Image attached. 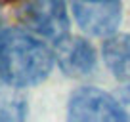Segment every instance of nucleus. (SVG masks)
<instances>
[{
    "instance_id": "f257e3e1",
    "label": "nucleus",
    "mask_w": 130,
    "mask_h": 122,
    "mask_svg": "<svg viewBox=\"0 0 130 122\" xmlns=\"http://www.w3.org/2000/svg\"><path fill=\"white\" fill-rule=\"evenodd\" d=\"M56 57L40 36L21 31H0V76L17 88L38 86L52 73Z\"/></svg>"
},
{
    "instance_id": "f03ea898",
    "label": "nucleus",
    "mask_w": 130,
    "mask_h": 122,
    "mask_svg": "<svg viewBox=\"0 0 130 122\" xmlns=\"http://www.w3.org/2000/svg\"><path fill=\"white\" fill-rule=\"evenodd\" d=\"M19 19L32 34L54 44L69 34L65 0H23Z\"/></svg>"
},
{
    "instance_id": "7ed1b4c3",
    "label": "nucleus",
    "mask_w": 130,
    "mask_h": 122,
    "mask_svg": "<svg viewBox=\"0 0 130 122\" xmlns=\"http://www.w3.org/2000/svg\"><path fill=\"white\" fill-rule=\"evenodd\" d=\"M67 116L75 122L128 120L119 99L96 86H82L71 94L67 103Z\"/></svg>"
},
{
    "instance_id": "20e7f679",
    "label": "nucleus",
    "mask_w": 130,
    "mask_h": 122,
    "mask_svg": "<svg viewBox=\"0 0 130 122\" xmlns=\"http://www.w3.org/2000/svg\"><path fill=\"white\" fill-rule=\"evenodd\" d=\"M75 21L92 36H109L117 33L122 19L121 0H69Z\"/></svg>"
},
{
    "instance_id": "39448f33",
    "label": "nucleus",
    "mask_w": 130,
    "mask_h": 122,
    "mask_svg": "<svg viewBox=\"0 0 130 122\" xmlns=\"http://www.w3.org/2000/svg\"><path fill=\"white\" fill-rule=\"evenodd\" d=\"M56 63L59 65V69L69 76H86L96 69L98 57H96V50L92 48L88 40L80 36H63L61 40H57L56 44Z\"/></svg>"
},
{
    "instance_id": "423d86ee",
    "label": "nucleus",
    "mask_w": 130,
    "mask_h": 122,
    "mask_svg": "<svg viewBox=\"0 0 130 122\" xmlns=\"http://www.w3.org/2000/svg\"><path fill=\"white\" fill-rule=\"evenodd\" d=\"M103 61L107 69L121 80H130V34L113 33L103 42Z\"/></svg>"
},
{
    "instance_id": "0eeeda50",
    "label": "nucleus",
    "mask_w": 130,
    "mask_h": 122,
    "mask_svg": "<svg viewBox=\"0 0 130 122\" xmlns=\"http://www.w3.org/2000/svg\"><path fill=\"white\" fill-rule=\"evenodd\" d=\"M27 116V97L21 88L0 76V122H21Z\"/></svg>"
},
{
    "instance_id": "6e6552de",
    "label": "nucleus",
    "mask_w": 130,
    "mask_h": 122,
    "mask_svg": "<svg viewBox=\"0 0 130 122\" xmlns=\"http://www.w3.org/2000/svg\"><path fill=\"white\" fill-rule=\"evenodd\" d=\"M117 99H119V103H121L122 111H124L126 118H130V84L122 86V88L119 90V94H117Z\"/></svg>"
}]
</instances>
